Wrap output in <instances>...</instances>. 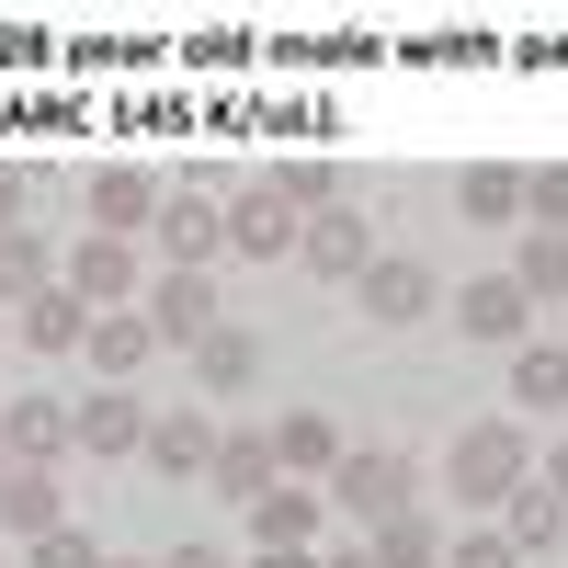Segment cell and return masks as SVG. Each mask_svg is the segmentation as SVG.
Listing matches in <instances>:
<instances>
[{
  "mask_svg": "<svg viewBox=\"0 0 568 568\" xmlns=\"http://www.w3.org/2000/svg\"><path fill=\"white\" fill-rule=\"evenodd\" d=\"M318 500L329 511H342V524H398V511H420V466L409 455H387V444H353L342 466H329V478H318Z\"/></svg>",
  "mask_w": 568,
  "mask_h": 568,
  "instance_id": "cell-1",
  "label": "cell"
},
{
  "mask_svg": "<svg viewBox=\"0 0 568 568\" xmlns=\"http://www.w3.org/2000/svg\"><path fill=\"white\" fill-rule=\"evenodd\" d=\"M524 478H535L524 420H466V433H455V500H466V511H500Z\"/></svg>",
  "mask_w": 568,
  "mask_h": 568,
  "instance_id": "cell-2",
  "label": "cell"
},
{
  "mask_svg": "<svg viewBox=\"0 0 568 568\" xmlns=\"http://www.w3.org/2000/svg\"><path fill=\"white\" fill-rule=\"evenodd\" d=\"M149 251H160V273H205L227 251V194L216 182H171L160 216H149Z\"/></svg>",
  "mask_w": 568,
  "mask_h": 568,
  "instance_id": "cell-3",
  "label": "cell"
},
{
  "mask_svg": "<svg viewBox=\"0 0 568 568\" xmlns=\"http://www.w3.org/2000/svg\"><path fill=\"white\" fill-rule=\"evenodd\" d=\"M58 284H69L91 318H103V307H136V296H149V251H136V240H103V227H80V240L58 251Z\"/></svg>",
  "mask_w": 568,
  "mask_h": 568,
  "instance_id": "cell-4",
  "label": "cell"
},
{
  "mask_svg": "<svg viewBox=\"0 0 568 568\" xmlns=\"http://www.w3.org/2000/svg\"><path fill=\"white\" fill-rule=\"evenodd\" d=\"M353 307H364L375 329H409V318H433V307H444V273L420 262V251H375L364 284H353Z\"/></svg>",
  "mask_w": 568,
  "mask_h": 568,
  "instance_id": "cell-5",
  "label": "cell"
},
{
  "mask_svg": "<svg viewBox=\"0 0 568 568\" xmlns=\"http://www.w3.org/2000/svg\"><path fill=\"white\" fill-rule=\"evenodd\" d=\"M296 240H307V216L273 194V171L227 194V251H240V262H296Z\"/></svg>",
  "mask_w": 568,
  "mask_h": 568,
  "instance_id": "cell-6",
  "label": "cell"
},
{
  "mask_svg": "<svg viewBox=\"0 0 568 568\" xmlns=\"http://www.w3.org/2000/svg\"><path fill=\"white\" fill-rule=\"evenodd\" d=\"M136 318L160 329V353H194L216 329V284L205 273H149V296H136Z\"/></svg>",
  "mask_w": 568,
  "mask_h": 568,
  "instance_id": "cell-7",
  "label": "cell"
},
{
  "mask_svg": "<svg viewBox=\"0 0 568 568\" xmlns=\"http://www.w3.org/2000/svg\"><path fill=\"white\" fill-rule=\"evenodd\" d=\"M455 329H466V342L524 353V342H535V307H524V284H511V273H478V284H455Z\"/></svg>",
  "mask_w": 568,
  "mask_h": 568,
  "instance_id": "cell-8",
  "label": "cell"
},
{
  "mask_svg": "<svg viewBox=\"0 0 568 568\" xmlns=\"http://www.w3.org/2000/svg\"><path fill=\"white\" fill-rule=\"evenodd\" d=\"M160 194H171V182H160V171H136V160H114V171H91V227H103V240H149V216H160Z\"/></svg>",
  "mask_w": 568,
  "mask_h": 568,
  "instance_id": "cell-9",
  "label": "cell"
},
{
  "mask_svg": "<svg viewBox=\"0 0 568 568\" xmlns=\"http://www.w3.org/2000/svg\"><path fill=\"white\" fill-rule=\"evenodd\" d=\"M296 262H307L318 284H364V262H375V227H364L353 205H329V216H307V240H296Z\"/></svg>",
  "mask_w": 568,
  "mask_h": 568,
  "instance_id": "cell-10",
  "label": "cell"
},
{
  "mask_svg": "<svg viewBox=\"0 0 568 568\" xmlns=\"http://www.w3.org/2000/svg\"><path fill=\"white\" fill-rule=\"evenodd\" d=\"M80 353H91V375H103V387H136V375L160 364V329L136 318V307H103V318H91V342H80Z\"/></svg>",
  "mask_w": 568,
  "mask_h": 568,
  "instance_id": "cell-11",
  "label": "cell"
},
{
  "mask_svg": "<svg viewBox=\"0 0 568 568\" xmlns=\"http://www.w3.org/2000/svg\"><path fill=\"white\" fill-rule=\"evenodd\" d=\"M194 387H205V398H251V387H262V329L216 318L205 342H194Z\"/></svg>",
  "mask_w": 568,
  "mask_h": 568,
  "instance_id": "cell-12",
  "label": "cell"
},
{
  "mask_svg": "<svg viewBox=\"0 0 568 568\" xmlns=\"http://www.w3.org/2000/svg\"><path fill=\"white\" fill-rule=\"evenodd\" d=\"M80 433H69V398H0V455L12 466H58Z\"/></svg>",
  "mask_w": 568,
  "mask_h": 568,
  "instance_id": "cell-13",
  "label": "cell"
},
{
  "mask_svg": "<svg viewBox=\"0 0 568 568\" xmlns=\"http://www.w3.org/2000/svg\"><path fill=\"white\" fill-rule=\"evenodd\" d=\"M342 455H353V444H342V420H329V409H284V420H273V478H329Z\"/></svg>",
  "mask_w": 568,
  "mask_h": 568,
  "instance_id": "cell-14",
  "label": "cell"
},
{
  "mask_svg": "<svg viewBox=\"0 0 568 568\" xmlns=\"http://www.w3.org/2000/svg\"><path fill=\"white\" fill-rule=\"evenodd\" d=\"M136 455H149L160 478H205V466H216V420L205 409H149V444H136Z\"/></svg>",
  "mask_w": 568,
  "mask_h": 568,
  "instance_id": "cell-15",
  "label": "cell"
},
{
  "mask_svg": "<svg viewBox=\"0 0 568 568\" xmlns=\"http://www.w3.org/2000/svg\"><path fill=\"white\" fill-rule=\"evenodd\" d=\"M318 535H329V500H318V489L273 478V489L251 500V546H318Z\"/></svg>",
  "mask_w": 568,
  "mask_h": 568,
  "instance_id": "cell-16",
  "label": "cell"
},
{
  "mask_svg": "<svg viewBox=\"0 0 568 568\" xmlns=\"http://www.w3.org/2000/svg\"><path fill=\"white\" fill-rule=\"evenodd\" d=\"M69 433H80V455H136V444H149V398L103 387V398H80V409H69Z\"/></svg>",
  "mask_w": 568,
  "mask_h": 568,
  "instance_id": "cell-17",
  "label": "cell"
},
{
  "mask_svg": "<svg viewBox=\"0 0 568 568\" xmlns=\"http://www.w3.org/2000/svg\"><path fill=\"white\" fill-rule=\"evenodd\" d=\"M12 342H23V353H80V342H91V307L69 296V284H45V296L12 307Z\"/></svg>",
  "mask_w": 568,
  "mask_h": 568,
  "instance_id": "cell-18",
  "label": "cell"
},
{
  "mask_svg": "<svg viewBox=\"0 0 568 568\" xmlns=\"http://www.w3.org/2000/svg\"><path fill=\"white\" fill-rule=\"evenodd\" d=\"M205 489L251 511V500L273 489V433H216V466H205Z\"/></svg>",
  "mask_w": 568,
  "mask_h": 568,
  "instance_id": "cell-19",
  "label": "cell"
},
{
  "mask_svg": "<svg viewBox=\"0 0 568 568\" xmlns=\"http://www.w3.org/2000/svg\"><path fill=\"white\" fill-rule=\"evenodd\" d=\"M500 535H511V557H557V546H568V500H546V489L524 478V489L500 500Z\"/></svg>",
  "mask_w": 568,
  "mask_h": 568,
  "instance_id": "cell-20",
  "label": "cell"
},
{
  "mask_svg": "<svg viewBox=\"0 0 568 568\" xmlns=\"http://www.w3.org/2000/svg\"><path fill=\"white\" fill-rule=\"evenodd\" d=\"M45 524H69L58 511V466H12V478H0V535H45Z\"/></svg>",
  "mask_w": 568,
  "mask_h": 568,
  "instance_id": "cell-21",
  "label": "cell"
},
{
  "mask_svg": "<svg viewBox=\"0 0 568 568\" xmlns=\"http://www.w3.org/2000/svg\"><path fill=\"white\" fill-rule=\"evenodd\" d=\"M58 284V251H45V227H0V307H23Z\"/></svg>",
  "mask_w": 568,
  "mask_h": 568,
  "instance_id": "cell-22",
  "label": "cell"
},
{
  "mask_svg": "<svg viewBox=\"0 0 568 568\" xmlns=\"http://www.w3.org/2000/svg\"><path fill=\"white\" fill-rule=\"evenodd\" d=\"M455 205L478 216V227H524V171H511V160H478V171L455 182Z\"/></svg>",
  "mask_w": 568,
  "mask_h": 568,
  "instance_id": "cell-23",
  "label": "cell"
},
{
  "mask_svg": "<svg viewBox=\"0 0 568 568\" xmlns=\"http://www.w3.org/2000/svg\"><path fill=\"white\" fill-rule=\"evenodd\" d=\"M364 557L375 568H444V524H433V511H398V524L364 535Z\"/></svg>",
  "mask_w": 568,
  "mask_h": 568,
  "instance_id": "cell-24",
  "label": "cell"
},
{
  "mask_svg": "<svg viewBox=\"0 0 568 568\" xmlns=\"http://www.w3.org/2000/svg\"><path fill=\"white\" fill-rule=\"evenodd\" d=\"M511 284H524V307H557V296H568V240H557V227H524Z\"/></svg>",
  "mask_w": 568,
  "mask_h": 568,
  "instance_id": "cell-25",
  "label": "cell"
},
{
  "mask_svg": "<svg viewBox=\"0 0 568 568\" xmlns=\"http://www.w3.org/2000/svg\"><path fill=\"white\" fill-rule=\"evenodd\" d=\"M273 194L296 205V216H329V205H353V171H342V160H284Z\"/></svg>",
  "mask_w": 568,
  "mask_h": 568,
  "instance_id": "cell-26",
  "label": "cell"
},
{
  "mask_svg": "<svg viewBox=\"0 0 568 568\" xmlns=\"http://www.w3.org/2000/svg\"><path fill=\"white\" fill-rule=\"evenodd\" d=\"M511 398L524 409H568V342H524L511 353Z\"/></svg>",
  "mask_w": 568,
  "mask_h": 568,
  "instance_id": "cell-27",
  "label": "cell"
},
{
  "mask_svg": "<svg viewBox=\"0 0 568 568\" xmlns=\"http://www.w3.org/2000/svg\"><path fill=\"white\" fill-rule=\"evenodd\" d=\"M524 227H557V240H568V160L524 171Z\"/></svg>",
  "mask_w": 568,
  "mask_h": 568,
  "instance_id": "cell-28",
  "label": "cell"
},
{
  "mask_svg": "<svg viewBox=\"0 0 568 568\" xmlns=\"http://www.w3.org/2000/svg\"><path fill=\"white\" fill-rule=\"evenodd\" d=\"M34 568H103V546H91L80 524H45L34 535Z\"/></svg>",
  "mask_w": 568,
  "mask_h": 568,
  "instance_id": "cell-29",
  "label": "cell"
},
{
  "mask_svg": "<svg viewBox=\"0 0 568 568\" xmlns=\"http://www.w3.org/2000/svg\"><path fill=\"white\" fill-rule=\"evenodd\" d=\"M444 568H524L511 535H444Z\"/></svg>",
  "mask_w": 568,
  "mask_h": 568,
  "instance_id": "cell-30",
  "label": "cell"
},
{
  "mask_svg": "<svg viewBox=\"0 0 568 568\" xmlns=\"http://www.w3.org/2000/svg\"><path fill=\"white\" fill-rule=\"evenodd\" d=\"M23 205H34V171H12V160H0V227H23Z\"/></svg>",
  "mask_w": 568,
  "mask_h": 568,
  "instance_id": "cell-31",
  "label": "cell"
},
{
  "mask_svg": "<svg viewBox=\"0 0 568 568\" xmlns=\"http://www.w3.org/2000/svg\"><path fill=\"white\" fill-rule=\"evenodd\" d=\"M535 489H546V500H568V444H557V455L535 466Z\"/></svg>",
  "mask_w": 568,
  "mask_h": 568,
  "instance_id": "cell-32",
  "label": "cell"
},
{
  "mask_svg": "<svg viewBox=\"0 0 568 568\" xmlns=\"http://www.w3.org/2000/svg\"><path fill=\"white\" fill-rule=\"evenodd\" d=\"M251 568H318V546H262Z\"/></svg>",
  "mask_w": 568,
  "mask_h": 568,
  "instance_id": "cell-33",
  "label": "cell"
},
{
  "mask_svg": "<svg viewBox=\"0 0 568 568\" xmlns=\"http://www.w3.org/2000/svg\"><path fill=\"white\" fill-rule=\"evenodd\" d=\"M160 568H227V546H171Z\"/></svg>",
  "mask_w": 568,
  "mask_h": 568,
  "instance_id": "cell-34",
  "label": "cell"
},
{
  "mask_svg": "<svg viewBox=\"0 0 568 568\" xmlns=\"http://www.w3.org/2000/svg\"><path fill=\"white\" fill-rule=\"evenodd\" d=\"M318 568H375V557H364V535H353V546H318Z\"/></svg>",
  "mask_w": 568,
  "mask_h": 568,
  "instance_id": "cell-35",
  "label": "cell"
},
{
  "mask_svg": "<svg viewBox=\"0 0 568 568\" xmlns=\"http://www.w3.org/2000/svg\"><path fill=\"white\" fill-rule=\"evenodd\" d=\"M103 568H160V557H114V546H103Z\"/></svg>",
  "mask_w": 568,
  "mask_h": 568,
  "instance_id": "cell-36",
  "label": "cell"
},
{
  "mask_svg": "<svg viewBox=\"0 0 568 568\" xmlns=\"http://www.w3.org/2000/svg\"><path fill=\"white\" fill-rule=\"evenodd\" d=\"M0 478H12V455H0Z\"/></svg>",
  "mask_w": 568,
  "mask_h": 568,
  "instance_id": "cell-37",
  "label": "cell"
}]
</instances>
